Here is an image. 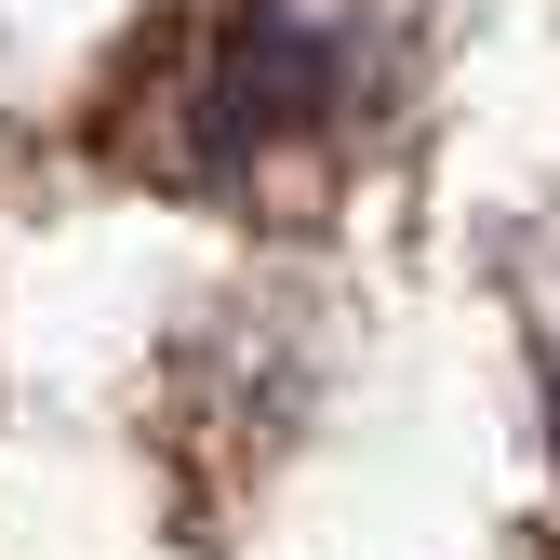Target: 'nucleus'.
Wrapping results in <instances>:
<instances>
[{
    "mask_svg": "<svg viewBox=\"0 0 560 560\" xmlns=\"http://www.w3.org/2000/svg\"><path fill=\"white\" fill-rule=\"evenodd\" d=\"M347 94H361V54H347L307 0H241V14L187 54V148L200 161H267V148H307V133L347 120Z\"/></svg>",
    "mask_w": 560,
    "mask_h": 560,
    "instance_id": "nucleus-1",
    "label": "nucleus"
}]
</instances>
